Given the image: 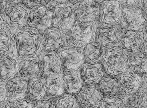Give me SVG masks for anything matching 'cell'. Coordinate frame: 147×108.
<instances>
[{
  "mask_svg": "<svg viewBox=\"0 0 147 108\" xmlns=\"http://www.w3.org/2000/svg\"><path fill=\"white\" fill-rule=\"evenodd\" d=\"M11 31L14 40L16 57L19 59H37L43 50L40 34L33 31L28 26Z\"/></svg>",
  "mask_w": 147,
  "mask_h": 108,
  "instance_id": "1",
  "label": "cell"
},
{
  "mask_svg": "<svg viewBox=\"0 0 147 108\" xmlns=\"http://www.w3.org/2000/svg\"><path fill=\"white\" fill-rule=\"evenodd\" d=\"M105 48L101 63L104 70L109 76H118L128 69L130 56L123 48L121 42Z\"/></svg>",
  "mask_w": 147,
  "mask_h": 108,
  "instance_id": "2",
  "label": "cell"
},
{
  "mask_svg": "<svg viewBox=\"0 0 147 108\" xmlns=\"http://www.w3.org/2000/svg\"><path fill=\"white\" fill-rule=\"evenodd\" d=\"M97 26L98 22L96 21H76L71 29L65 33L67 45L84 48L95 41Z\"/></svg>",
  "mask_w": 147,
  "mask_h": 108,
  "instance_id": "3",
  "label": "cell"
},
{
  "mask_svg": "<svg viewBox=\"0 0 147 108\" xmlns=\"http://www.w3.org/2000/svg\"><path fill=\"white\" fill-rule=\"evenodd\" d=\"M74 9V5L69 1L56 7L52 11L53 26L65 34L69 32L76 21Z\"/></svg>",
  "mask_w": 147,
  "mask_h": 108,
  "instance_id": "4",
  "label": "cell"
},
{
  "mask_svg": "<svg viewBox=\"0 0 147 108\" xmlns=\"http://www.w3.org/2000/svg\"><path fill=\"white\" fill-rule=\"evenodd\" d=\"M53 15L52 11L40 4L30 10L27 26L34 32L41 34L52 26Z\"/></svg>",
  "mask_w": 147,
  "mask_h": 108,
  "instance_id": "5",
  "label": "cell"
},
{
  "mask_svg": "<svg viewBox=\"0 0 147 108\" xmlns=\"http://www.w3.org/2000/svg\"><path fill=\"white\" fill-rule=\"evenodd\" d=\"M147 14L139 5L123 7L121 26L126 30L141 31Z\"/></svg>",
  "mask_w": 147,
  "mask_h": 108,
  "instance_id": "6",
  "label": "cell"
},
{
  "mask_svg": "<svg viewBox=\"0 0 147 108\" xmlns=\"http://www.w3.org/2000/svg\"><path fill=\"white\" fill-rule=\"evenodd\" d=\"M123 7L117 0H107L100 4L98 24L116 26L121 20Z\"/></svg>",
  "mask_w": 147,
  "mask_h": 108,
  "instance_id": "7",
  "label": "cell"
},
{
  "mask_svg": "<svg viewBox=\"0 0 147 108\" xmlns=\"http://www.w3.org/2000/svg\"><path fill=\"white\" fill-rule=\"evenodd\" d=\"M63 68L68 71L78 70L85 63L83 48L72 46H65L57 51Z\"/></svg>",
  "mask_w": 147,
  "mask_h": 108,
  "instance_id": "8",
  "label": "cell"
},
{
  "mask_svg": "<svg viewBox=\"0 0 147 108\" xmlns=\"http://www.w3.org/2000/svg\"><path fill=\"white\" fill-rule=\"evenodd\" d=\"M30 10L22 3L9 6L3 14L7 27L13 30L27 26Z\"/></svg>",
  "mask_w": 147,
  "mask_h": 108,
  "instance_id": "9",
  "label": "cell"
},
{
  "mask_svg": "<svg viewBox=\"0 0 147 108\" xmlns=\"http://www.w3.org/2000/svg\"><path fill=\"white\" fill-rule=\"evenodd\" d=\"M36 60L43 76L47 77L54 73H63L62 61L57 51L43 50Z\"/></svg>",
  "mask_w": 147,
  "mask_h": 108,
  "instance_id": "10",
  "label": "cell"
},
{
  "mask_svg": "<svg viewBox=\"0 0 147 108\" xmlns=\"http://www.w3.org/2000/svg\"><path fill=\"white\" fill-rule=\"evenodd\" d=\"M120 42L130 57L144 53V36L141 31L127 30L121 36Z\"/></svg>",
  "mask_w": 147,
  "mask_h": 108,
  "instance_id": "11",
  "label": "cell"
},
{
  "mask_svg": "<svg viewBox=\"0 0 147 108\" xmlns=\"http://www.w3.org/2000/svg\"><path fill=\"white\" fill-rule=\"evenodd\" d=\"M40 35L43 50L45 51H57L67 45L65 34L55 27L52 26Z\"/></svg>",
  "mask_w": 147,
  "mask_h": 108,
  "instance_id": "12",
  "label": "cell"
},
{
  "mask_svg": "<svg viewBox=\"0 0 147 108\" xmlns=\"http://www.w3.org/2000/svg\"><path fill=\"white\" fill-rule=\"evenodd\" d=\"M103 95L95 84H85L77 95V100L83 108H98Z\"/></svg>",
  "mask_w": 147,
  "mask_h": 108,
  "instance_id": "13",
  "label": "cell"
},
{
  "mask_svg": "<svg viewBox=\"0 0 147 108\" xmlns=\"http://www.w3.org/2000/svg\"><path fill=\"white\" fill-rule=\"evenodd\" d=\"M74 14L77 21L90 22L98 20L100 4L93 0H82L80 2L74 5Z\"/></svg>",
  "mask_w": 147,
  "mask_h": 108,
  "instance_id": "14",
  "label": "cell"
},
{
  "mask_svg": "<svg viewBox=\"0 0 147 108\" xmlns=\"http://www.w3.org/2000/svg\"><path fill=\"white\" fill-rule=\"evenodd\" d=\"M121 34L118 26L98 24L95 41L105 48L120 43Z\"/></svg>",
  "mask_w": 147,
  "mask_h": 108,
  "instance_id": "15",
  "label": "cell"
},
{
  "mask_svg": "<svg viewBox=\"0 0 147 108\" xmlns=\"http://www.w3.org/2000/svg\"><path fill=\"white\" fill-rule=\"evenodd\" d=\"M122 95L138 92L142 87V76L128 69L118 77Z\"/></svg>",
  "mask_w": 147,
  "mask_h": 108,
  "instance_id": "16",
  "label": "cell"
},
{
  "mask_svg": "<svg viewBox=\"0 0 147 108\" xmlns=\"http://www.w3.org/2000/svg\"><path fill=\"white\" fill-rule=\"evenodd\" d=\"M79 70L85 85L98 84L105 76L102 63L91 64L84 63Z\"/></svg>",
  "mask_w": 147,
  "mask_h": 108,
  "instance_id": "17",
  "label": "cell"
},
{
  "mask_svg": "<svg viewBox=\"0 0 147 108\" xmlns=\"http://www.w3.org/2000/svg\"><path fill=\"white\" fill-rule=\"evenodd\" d=\"M28 89L27 81L18 76L12 78L6 82L7 97L11 102L23 99Z\"/></svg>",
  "mask_w": 147,
  "mask_h": 108,
  "instance_id": "18",
  "label": "cell"
},
{
  "mask_svg": "<svg viewBox=\"0 0 147 108\" xmlns=\"http://www.w3.org/2000/svg\"><path fill=\"white\" fill-rule=\"evenodd\" d=\"M19 59L7 54L0 55V81L7 82L17 73Z\"/></svg>",
  "mask_w": 147,
  "mask_h": 108,
  "instance_id": "19",
  "label": "cell"
},
{
  "mask_svg": "<svg viewBox=\"0 0 147 108\" xmlns=\"http://www.w3.org/2000/svg\"><path fill=\"white\" fill-rule=\"evenodd\" d=\"M17 73L20 77L26 81L40 77L41 75L38 63L36 59H19Z\"/></svg>",
  "mask_w": 147,
  "mask_h": 108,
  "instance_id": "20",
  "label": "cell"
},
{
  "mask_svg": "<svg viewBox=\"0 0 147 108\" xmlns=\"http://www.w3.org/2000/svg\"><path fill=\"white\" fill-rule=\"evenodd\" d=\"M83 49L86 63L91 64L102 63L105 48L100 43L94 41L86 45Z\"/></svg>",
  "mask_w": 147,
  "mask_h": 108,
  "instance_id": "21",
  "label": "cell"
},
{
  "mask_svg": "<svg viewBox=\"0 0 147 108\" xmlns=\"http://www.w3.org/2000/svg\"><path fill=\"white\" fill-rule=\"evenodd\" d=\"M98 84V88L105 97H120L122 95L118 80L115 78L105 76Z\"/></svg>",
  "mask_w": 147,
  "mask_h": 108,
  "instance_id": "22",
  "label": "cell"
},
{
  "mask_svg": "<svg viewBox=\"0 0 147 108\" xmlns=\"http://www.w3.org/2000/svg\"><path fill=\"white\" fill-rule=\"evenodd\" d=\"M46 87L48 94L55 97L61 96L64 93L63 74L54 73L47 77Z\"/></svg>",
  "mask_w": 147,
  "mask_h": 108,
  "instance_id": "23",
  "label": "cell"
},
{
  "mask_svg": "<svg viewBox=\"0 0 147 108\" xmlns=\"http://www.w3.org/2000/svg\"><path fill=\"white\" fill-rule=\"evenodd\" d=\"M68 72L63 74L65 90L68 94H76L84 86L80 72L78 70Z\"/></svg>",
  "mask_w": 147,
  "mask_h": 108,
  "instance_id": "24",
  "label": "cell"
},
{
  "mask_svg": "<svg viewBox=\"0 0 147 108\" xmlns=\"http://www.w3.org/2000/svg\"><path fill=\"white\" fill-rule=\"evenodd\" d=\"M28 91L32 100L37 101L45 97L47 93L45 78L38 77L31 80L28 84Z\"/></svg>",
  "mask_w": 147,
  "mask_h": 108,
  "instance_id": "25",
  "label": "cell"
},
{
  "mask_svg": "<svg viewBox=\"0 0 147 108\" xmlns=\"http://www.w3.org/2000/svg\"><path fill=\"white\" fill-rule=\"evenodd\" d=\"M15 42L11 29L7 27L0 31V54L15 56Z\"/></svg>",
  "mask_w": 147,
  "mask_h": 108,
  "instance_id": "26",
  "label": "cell"
},
{
  "mask_svg": "<svg viewBox=\"0 0 147 108\" xmlns=\"http://www.w3.org/2000/svg\"><path fill=\"white\" fill-rule=\"evenodd\" d=\"M128 69L142 76L147 73V55L144 53L130 57Z\"/></svg>",
  "mask_w": 147,
  "mask_h": 108,
  "instance_id": "27",
  "label": "cell"
},
{
  "mask_svg": "<svg viewBox=\"0 0 147 108\" xmlns=\"http://www.w3.org/2000/svg\"><path fill=\"white\" fill-rule=\"evenodd\" d=\"M56 108H80L79 103L77 98L71 94L62 95L56 99Z\"/></svg>",
  "mask_w": 147,
  "mask_h": 108,
  "instance_id": "28",
  "label": "cell"
},
{
  "mask_svg": "<svg viewBox=\"0 0 147 108\" xmlns=\"http://www.w3.org/2000/svg\"><path fill=\"white\" fill-rule=\"evenodd\" d=\"M123 108H141L139 91L128 95H122L120 97Z\"/></svg>",
  "mask_w": 147,
  "mask_h": 108,
  "instance_id": "29",
  "label": "cell"
},
{
  "mask_svg": "<svg viewBox=\"0 0 147 108\" xmlns=\"http://www.w3.org/2000/svg\"><path fill=\"white\" fill-rule=\"evenodd\" d=\"M98 108H123L119 97H105L102 99Z\"/></svg>",
  "mask_w": 147,
  "mask_h": 108,
  "instance_id": "30",
  "label": "cell"
},
{
  "mask_svg": "<svg viewBox=\"0 0 147 108\" xmlns=\"http://www.w3.org/2000/svg\"><path fill=\"white\" fill-rule=\"evenodd\" d=\"M34 108H56L55 102L51 97H45L35 102Z\"/></svg>",
  "mask_w": 147,
  "mask_h": 108,
  "instance_id": "31",
  "label": "cell"
},
{
  "mask_svg": "<svg viewBox=\"0 0 147 108\" xmlns=\"http://www.w3.org/2000/svg\"><path fill=\"white\" fill-rule=\"evenodd\" d=\"M68 1V0H42L41 5L51 11H53L56 7Z\"/></svg>",
  "mask_w": 147,
  "mask_h": 108,
  "instance_id": "32",
  "label": "cell"
},
{
  "mask_svg": "<svg viewBox=\"0 0 147 108\" xmlns=\"http://www.w3.org/2000/svg\"><path fill=\"white\" fill-rule=\"evenodd\" d=\"M10 108H34L31 103L24 99L13 102Z\"/></svg>",
  "mask_w": 147,
  "mask_h": 108,
  "instance_id": "33",
  "label": "cell"
},
{
  "mask_svg": "<svg viewBox=\"0 0 147 108\" xmlns=\"http://www.w3.org/2000/svg\"><path fill=\"white\" fill-rule=\"evenodd\" d=\"M139 95L142 107L147 108V89L141 87Z\"/></svg>",
  "mask_w": 147,
  "mask_h": 108,
  "instance_id": "34",
  "label": "cell"
},
{
  "mask_svg": "<svg viewBox=\"0 0 147 108\" xmlns=\"http://www.w3.org/2000/svg\"><path fill=\"white\" fill-rule=\"evenodd\" d=\"M42 0H22V3L30 9L41 4Z\"/></svg>",
  "mask_w": 147,
  "mask_h": 108,
  "instance_id": "35",
  "label": "cell"
},
{
  "mask_svg": "<svg viewBox=\"0 0 147 108\" xmlns=\"http://www.w3.org/2000/svg\"><path fill=\"white\" fill-rule=\"evenodd\" d=\"M7 97L6 82L0 81V101H5Z\"/></svg>",
  "mask_w": 147,
  "mask_h": 108,
  "instance_id": "36",
  "label": "cell"
},
{
  "mask_svg": "<svg viewBox=\"0 0 147 108\" xmlns=\"http://www.w3.org/2000/svg\"><path fill=\"white\" fill-rule=\"evenodd\" d=\"M123 7H128L139 4L140 0H117Z\"/></svg>",
  "mask_w": 147,
  "mask_h": 108,
  "instance_id": "37",
  "label": "cell"
},
{
  "mask_svg": "<svg viewBox=\"0 0 147 108\" xmlns=\"http://www.w3.org/2000/svg\"><path fill=\"white\" fill-rule=\"evenodd\" d=\"M9 6L6 0H0V14H4Z\"/></svg>",
  "mask_w": 147,
  "mask_h": 108,
  "instance_id": "38",
  "label": "cell"
},
{
  "mask_svg": "<svg viewBox=\"0 0 147 108\" xmlns=\"http://www.w3.org/2000/svg\"><path fill=\"white\" fill-rule=\"evenodd\" d=\"M7 28L6 22L3 15L0 14V31Z\"/></svg>",
  "mask_w": 147,
  "mask_h": 108,
  "instance_id": "39",
  "label": "cell"
},
{
  "mask_svg": "<svg viewBox=\"0 0 147 108\" xmlns=\"http://www.w3.org/2000/svg\"><path fill=\"white\" fill-rule=\"evenodd\" d=\"M139 4L147 14V0H140Z\"/></svg>",
  "mask_w": 147,
  "mask_h": 108,
  "instance_id": "40",
  "label": "cell"
},
{
  "mask_svg": "<svg viewBox=\"0 0 147 108\" xmlns=\"http://www.w3.org/2000/svg\"><path fill=\"white\" fill-rule=\"evenodd\" d=\"M142 87L147 89V73L142 76Z\"/></svg>",
  "mask_w": 147,
  "mask_h": 108,
  "instance_id": "41",
  "label": "cell"
},
{
  "mask_svg": "<svg viewBox=\"0 0 147 108\" xmlns=\"http://www.w3.org/2000/svg\"><path fill=\"white\" fill-rule=\"evenodd\" d=\"M141 32H142L144 38L147 37V18L142 28Z\"/></svg>",
  "mask_w": 147,
  "mask_h": 108,
  "instance_id": "42",
  "label": "cell"
},
{
  "mask_svg": "<svg viewBox=\"0 0 147 108\" xmlns=\"http://www.w3.org/2000/svg\"><path fill=\"white\" fill-rule=\"evenodd\" d=\"M10 104L9 102L7 100L0 101V108H10Z\"/></svg>",
  "mask_w": 147,
  "mask_h": 108,
  "instance_id": "43",
  "label": "cell"
},
{
  "mask_svg": "<svg viewBox=\"0 0 147 108\" xmlns=\"http://www.w3.org/2000/svg\"><path fill=\"white\" fill-rule=\"evenodd\" d=\"M9 6L15 5L22 3V0H6Z\"/></svg>",
  "mask_w": 147,
  "mask_h": 108,
  "instance_id": "44",
  "label": "cell"
},
{
  "mask_svg": "<svg viewBox=\"0 0 147 108\" xmlns=\"http://www.w3.org/2000/svg\"><path fill=\"white\" fill-rule=\"evenodd\" d=\"M144 53L147 55V37L144 38Z\"/></svg>",
  "mask_w": 147,
  "mask_h": 108,
  "instance_id": "45",
  "label": "cell"
},
{
  "mask_svg": "<svg viewBox=\"0 0 147 108\" xmlns=\"http://www.w3.org/2000/svg\"><path fill=\"white\" fill-rule=\"evenodd\" d=\"M68 1L69 2L71 3L72 4H73L74 5H75L76 4H77V3H79L81 1H82V0H68Z\"/></svg>",
  "mask_w": 147,
  "mask_h": 108,
  "instance_id": "46",
  "label": "cell"
},
{
  "mask_svg": "<svg viewBox=\"0 0 147 108\" xmlns=\"http://www.w3.org/2000/svg\"><path fill=\"white\" fill-rule=\"evenodd\" d=\"M93 1H95V2L97 3L98 4H100L101 3H102L105 1H107V0H93Z\"/></svg>",
  "mask_w": 147,
  "mask_h": 108,
  "instance_id": "47",
  "label": "cell"
},
{
  "mask_svg": "<svg viewBox=\"0 0 147 108\" xmlns=\"http://www.w3.org/2000/svg\"><path fill=\"white\" fill-rule=\"evenodd\" d=\"M143 108V107H142V108Z\"/></svg>",
  "mask_w": 147,
  "mask_h": 108,
  "instance_id": "48",
  "label": "cell"
},
{
  "mask_svg": "<svg viewBox=\"0 0 147 108\" xmlns=\"http://www.w3.org/2000/svg\"><path fill=\"white\" fill-rule=\"evenodd\" d=\"M1 54H0V55H1Z\"/></svg>",
  "mask_w": 147,
  "mask_h": 108,
  "instance_id": "49",
  "label": "cell"
}]
</instances>
